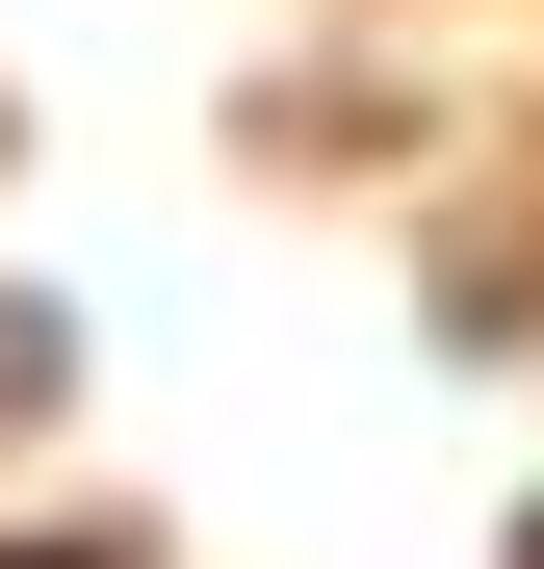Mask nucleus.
<instances>
[{"label": "nucleus", "mask_w": 544, "mask_h": 569, "mask_svg": "<svg viewBox=\"0 0 544 569\" xmlns=\"http://www.w3.org/2000/svg\"><path fill=\"white\" fill-rule=\"evenodd\" d=\"M0 569H27V543H0Z\"/></svg>", "instance_id": "1"}]
</instances>
